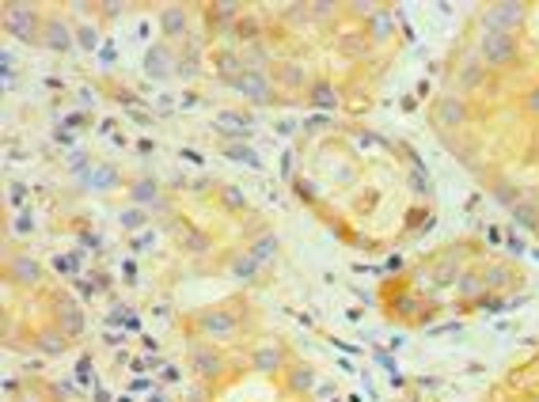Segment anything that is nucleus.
Here are the masks:
<instances>
[{"label":"nucleus","mask_w":539,"mask_h":402,"mask_svg":"<svg viewBox=\"0 0 539 402\" xmlns=\"http://www.w3.org/2000/svg\"><path fill=\"white\" fill-rule=\"evenodd\" d=\"M479 53H482V61H486V65L501 69V65H509L516 58V38L501 35V31H490V35L479 38Z\"/></svg>","instance_id":"obj_1"},{"label":"nucleus","mask_w":539,"mask_h":402,"mask_svg":"<svg viewBox=\"0 0 539 402\" xmlns=\"http://www.w3.org/2000/svg\"><path fill=\"white\" fill-rule=\"evenodd\" d=\"M524 4L521 0H505V4H494L486 16H482V27L486 31H501V35H513L516 27L524 23Z\"/></svg>","instance_id":"obj_2"},{"label":"nucleus","mask_w":539,"mask_h":402,"mask_svg":"<svg viewBox=\"0 0 539 402\" xmlns=\"http://www.w3.org/2000/svg\"><path fill=\"white\" fill-rule=\"evenodd\" d=\"M4 27L12 31L16 38H23V42L38 38V16L31 12V8H23V4H8L4 8Z\"/></svg>","instance_id":"obj_3"},{"label":"nucleus","mask_w":539,"mask_h":402,"mask_svg":"<svg viewBox=\"0 0 539 402\" xmlns=\"http://www.w3.org/2000/svg\"><path fill=\"white\" fill-rule=\"evenodd\" d=\"M433 121L441 129H464L467 126V103H464V99H456V95L437 99V103H433Z\"/></svg>","instance_id":"obj_4"},{"label":"nucleus","mask_w":539,"mask_h":402,"mask_svg":"<svg viewBox=\"0 0 539 402\" xmlns=\"http://www.w3.org/2000/svg\"><path fill=\"white\" fill-rule=\"evenodd\" d=\"M232 87H236L244 99H251V103H270V99H273V87H270V80H266L258 69H247Z\"/></svg>","instance_id":"obj_5"},{"label":"nucleus","mask_w":539,"mask_h":402,"mask_svg":"<svg viewBox=\"0 0 539 402\" xmlns=\"http://www.w3.org/2000/svg\"><path fill=\"white\" fill-rule=\"evenodd\" d=\"M509 217H513L516 228H539V201L535 197H521L509 209Z\"/></svg>","instance_id":"obj_6"},{"label":"nucleus","mask_w":539,"mask_h":402,"mask_svg":"<svg viewBox=\"0 0 539 402\" xmlns=\"http://www.w3.org/2000/svg\"><path fill=\"white\" fill-rule=\"evenodd\" d=\"M42 35H46V38H42V42H46V46H50V50H58V53L72 46V31H69V27H65V23H61V19H50V23H46V27H42Z\"/></svg>","instance_id":"obj_7"},{"label":"nucleus","mask_w":539,"mask_h":402,"mask_svg":"<svg viewBox=\"0 0 539 402\" xmlns=\"http://www.w3.org/2000/svg\"><path fill=\"white\" fill-rule=\"evenodd\" d=\"M307 103L319 107V110H334V107H338V87H334V84H312Z\"/></svg>","instance_id":"obj_8"},{"label":"nucleus","mask_w":539,"mask_h":402,"mask_svg":"<svg viewBox=\"0 0 539 402\" xmlns=\"http://www.w3.org/2000/svg\"><path fill=\"white\" fill-rule=\"evenodd\" d=\"M202 330H209V334H232L236 319L224 315V311H209V315H202Z\"/></svg>","instance_id":"obj_9"},{"label":"nucleus","mask_w":539,"mask_h":402,"mask_svg":"<svg viewBox=\"0 0 539 402\" xmlns=\"http://www.w3.org/2000/svg\"><path fill=\"white\" fill-rule=\"evenodd\" d=\"M391 31H395L391 12H376V16H372V23H369V38H372V42H388Z\"/></svg>","instance_id":"obj_10"},{"label":"nucleus","mask_w":539,"mask_h":402,"mask_svg":"<svg viewBox=\"0 0 539 402\" xmlns=\"http://www.w3.org/2000/svg\"><path fill=\"white\" fill-rule=\"evenodd\" d=\"M42 277V270L31 259H12V281H23V285H35Z\"/></svg>","instance_id":"obj_11"},{"label":"nucleus","mask_w":539,"mask_h":402,"mask_svg":"<svg viewBox=\"0 0 539 402\" xmlns=\"http://www.w3.org/2000/svg\"><path fill=\"white\" fill-rule=\"evenodd\" d=\"M160 23H163V31H168L171 38H179L183 31H186V12H183V8H163Z\"/></svg>","instance_id":"obj_12"},{"label":"nucleus","mask_w":539,"mask_h":402,"mask_svg":"<svg viewBox=\"0 0 539 402\" xmlns=\"http://www.w3.org/2000/svg\"><path fill=\"white\" fill-rule=\"evenodd\" d=\"M194 368H197V372H202V376H221L224 361H221V357H217V353H205V349H197V353H194Z\"/></svg>","instance_id":"obj_13"},{"label":"nucleus","mask_w":539,"mask_h":402,"mask_svg":"<svg viewBox=\"0 0 539 402\" xmlns=\"http://www.w3.org/2000/svg\"><path fill=\"white\" fill-rule=\"evenodd\" d=\"M258 259H255V254H251V251H244V254H239V259L232 262V273L239 277V281H251V277H255L258 273Z\"/></svg>","instance_id":"obj_14"},{"label":"nucleus","mask_w":539,"mask_h":402,"mask_svg":"<svg viewBox=\"0 0 539 402\" xmlns=\"http://www.w3.org/2000/svg\"><path fill=\"white\" fill-rule=\"evenodd\" d=\"M38 349L61 357V353H65V330H42V334H38Z\"/></svg>","instance_id":"obj_15"},{"label":"nucleus","mask_w":539,"mask_h":402,"mask_svg":"<svg viewBox=\"0 0 539 402\" xmlns=\"http://www.w3.org/2000/svg\"><path fill=\"white\" fill-rule=\"evenodd\" d=\"M145 65H148V72H152V76H163V72L171 69V53L163 50V46H152V50H148V58H145Z\"/></svg>","instance_id":"obj_16"},{"label":"nucleus","mask_w":539,"mask_h":402,"mask_svg":"<svg viewBox=\"0 0 539 402\" xmlns=\"http://www.w3.org/2000/svg\"><path fill=\"white\" fill-rule=\"evenodd\" d=\"M278 80L285 87H300V84H307V72H304V65L289 61V65H281V69H278Z\"/></svg>","instance_id":"obj_17"},{"label":"nucleus","mask_w":539,"mask_h":402,"mask_svg":"<svg viewBox=\"0 0 539 402\" xmlns=\"http://www.w3.org/2000/svg\"><path fill=\"white\" fill-rule=\"evenodd\" d=\"M255 368H258V372H278V368H281V353L270 349V345H262V349H255Z\"/></svg>","instance_id":"obj_18"},{"label":"nucleus","mask_w":539,"mask_h":402,"mask_svg":"<svg viewBox=\"0 0 539 402\" xmlns=\"http://www.w3.org/2000/svg\"><path fill=\"white\" fill-rule=\"evenodd\" d=\"M217 65H221V72H224V76H228V80H232V84H236V80H239V76H244V72H247V65H244V61H239V58H236V53H221V58H217Z\"/></svg>","instance_id":"obj_19"},{"label":"nucleus","mask_w":539,"mask_h":402,"mask_svg":"<svg viewBox=\"0 0 539 402\" xmlns=\"http://www.w3.org/2000/svg\"><path fill=\"white\" fill-rule=\"evenodd\" d=\"M114 167H99V171H87V178L84 183L92 186V190H107V186H114Z\"/></svg>","instance_id":"obj_20"},{"label":"nucleus","mask_w":539,"mask_h":402,"mask_svg":"<svg viewBox=\"0 0 539 402\" xmlns=\"http://www.w3.org/2000/svg\"><path fill=\"white\" fill-rule=\"evenodd\" d=\"M494 197H498L501 201V205H516V201H521L524 194H521V190H516V186H509V183H505V178H498V183H494Z\"/></svg>","instance_id":"obj_21"},{"label":"nucleus","mask_w":539,"mask_h":402,"mask_svg":"<svg viewBox=\"0 0 539 402\" xmlns=\"http://www.w3.org/2000/svg\"><path fill=\"white\" fill-rule=\"evenodd\" d=\"M273 251H278V239L273 236H262V239H255V247H251V254H255L258 262H270Z\"/></svg>","instance_id":"obj_22"},{"label":"nucleus","mask_w":539,"mask_h":402,"mask_svg":"<svg viewBox=\"0 0 539 402\" xmlns=\"http://www.w3.org/2000/svg\"><path fill=\"white\" fill-rule=\"evenodd\" d=\"M482 288H486V281H482L479 273H464V277H459V293H464V296H479Z\"/></svg>","instance_id":"obj_23"},{"label":"nucleus","mask_w":539,"mask_h":402,"mask_svg":"<svg viewBox=\"0 0 539 402\" xmlns=\"http://www.w3.org/2000/svg\"><path fill=\"white\" fill-rule=\"evenodd\" d=\"M217 126H228V133L247 137V118H239V114H217Z\"/></svg>","instance_id":"obj_24"},{"label":"nucleus","mask_w":539,"mask_h":402,"mask_svg":"<svg viewBox=\"0 0 539 402\" xmlns=\"http://www.w3.org/2000/svg\"><path fill=\"white\" fill-rule=\"evenodd\" d=\"M482 281H486L490 288H501V285H509V281H513V273L505 270V266H490V270H486V277H482Z\"/></svg>","instance_id":"obj_25"},{"label":"nucleus","mask_w":539,"mask_h":402,"mask_svg":"<svg viewBox=\"0 0 539 402\" xmlns=\"http://www.w3.org/2000/svg\"><path fill=\"white\" fill-rule=\"evenodd\" d=\"M228 160H236V163H247V167H262V160L251 148H239V144H232L228 148Z\"/></svg>","instance_id":"obj_26"},{"label":"nucleus","mask_w":539,"mask_h":402,"mask_svg":"<svg viewBox=\"0 0 539 402\" xmlns=\"http://www.w3.org/2000/svg\"><path fill=\"white\" fill-rule=\"evenodd\" d=\"M134 197L141 201V205H145V201H148V205H156V183H152V178H148V183L141 178V183L134 186Z\"/></svg>","instance_id":"obj_27"},{"label":"nucleus","mask_w":539,"mask_h":402,"mask_svg":"<svg viewBox=\"0 0 539 402\" xmlns=\"http://www.w3.org/2000/svg\"><path fill=\"white\" fill-rule=\"evenodd\" d=\"M61 322H65V334H80V330H84L80 311H72V308H65V311H61Z\"/></svg>","instance_id":"obj_28"},{"label":"nucleus","mask_w":539,"mask_h":402,"mask_svg":"<svg viewBox=\"0 0 539 402\" xmlns=\"http://www.w3.org/2000/svg\"><path fill=\"white\" fill-rule=\"evenodd\" d=\"M312 384H315V379H312L307 368H293V376H289V387H293V391H307Z\"/></svg>","instance_id":"obj_29"},{"label":"nucleus","mask_w":539,"mask_h":402,"mask_svg":"<svg viewBox=\"0 0 539 402\" xmlns=\"http://www.w3.org/2000/svg\"><path fill=\"white\" fill-rule=\"evenodd\" d=\"M505 251H509L513 259H516V254H524V251H528V243H524V236H521L516 228H509V236H505Z\"/></svg>","instance_id":"obj_30"},{"label":"nucleus","mask_w":539,"mask_h":402,"mask_svg":"<svg viewBox=\"0 0 539 402\" xmlns=\"http://www.w3.org/2000/svg\"><path fill=\"white\" fill-rule=\"evenodd\" d=\"M391 308L399 311V315H410V311L418 308V296H410V293H403V296H395L391 300Z\"/></svg>","instance_id":"obj_31"},{"label":"nucleus","mask_w":539,"mask_h":402,"mask_svg":"<svg viewBox=\"0 0 539 402\" xmlns=\"http://www.w3.org/2000/svg\"><path fill=\"white\" fill-rule=\"evenodd\" d=\"M76 42H80L84 50H95V46H99V35H95L92 27H80V31H76Z\"/></svg>","instance_id":"obj_32"},{"label":"nucleus","mask_w":539,"mask_h":402,"mask_svg":"<svg viewBox=\"0 0 539 402\" xmlns=\"http://www.w3.org/2000/svg\"><path fill=\"white\" fill-rule=\"evenodd\" d=\"M145 213H141V209H129V213H122V228H129V232H134V228H141V224H145Z\"/></svg>","instance_id":"obj_33"},{"label":"nucleus","mask_w":539,"mask_h":402,"mask_svg":"<svg viewBox=\"0 0 539 402\" xmlns=\"http://www.w3.org/2000/svg\"><path fill=\"white\" fill-rule=\"evenodd\" d=\"M338 46H342L346 53H361V50H365V35H346Z\"/></svg>","instance_id":"obj_34"},{"label":"nucleus","mask_w":539,"mask_h":402,"mask_svg":"<svg viewBox=\"0 0 539 402\" xmlns=\"http://www.w3.org/2000/svg\"><path fill=\"white\" fill-rule=\"evenodd\" d=\"M213 16H217V19H232V16H239V4H232V0H224V4H213Z\"/></svg>","instance_id":"obj_35"},{"label":"nucleus","mask_w":539,"mask_h":402,"mask_svg":"<svg viewBox=\"0 0 539 402\" xmlns=\"http://www.w3.org/2000/svg\"><path fill=\"white\" fill-rule=\"evenodd\" d=\"M459 80H464L467 87H475V84L482 80V72H479V65H475V61H467V65H464V76H459Z\"/></svg>","instance_id":"obj_36"},{"label":"nucleus","mask_w":539,"mask_h":402,"mask_svg":"<svg viewBox=\"0 0 539 402\" xmlns=\"http://www.w3.org/2000/svg\"><path fill=\"white\" fill-rule=\"evenodd\" d=\"M224 205H228V209H239V205H244V194H239L236 186H228V190H224Z\"/></svg>","instance_id":"obj_37"},{"label":"nucleus","mask_w":539,"mask_h":402,"mask_svg":"<svg viewBox=\"0 0 539 402\" xmlns=\"http://www.w3.org/2000/svg\"><path fill=\"white\" fill-rule=\"evenodd\" d=\"M524 110H528V114H535V118H539V87H532V92H528V99H524Z\"/></svg>","instance_id":"obj_38"},{"label":"nucleus","mask_w":539,"mask_h":402,"mask_svg":"<svg viewBox=\"0 0 539 402\" xmlns=\"http://www.w3.org/2000/svg\"><path fill=\"white\" fill-rule=\"evenodd\" d=\"M307 8H312V16H319V19L334 16V4H327V0H319V4H307Z\"/></svg>","instance_id":"obj_39"},{"label":"nucleus","mask_w":539,"mask_h":402,"mask_svg":"<svg viewBox=\"0 0 539 402\" xmlns=\"http://www.w3.org/2000/svg\"><path fill=\"white\" fill-rule=\"evenodd\" d=\"M76 376H80V384H92V361H80V368H76Z\"/></svg>","instance_id":"obj_40"},{"label":"nucleus","mask_w":539,"mask_h":402,"mask_svg":"<svg viewBox=\"0 0 539 402\" xmlns=\"http://www.w3.org/2000/svg\"><path fill=\"white\" fill-rule=\"evenodd\" d=\"M16 228H19V232H31V228H35V224H31V213L19 217V220H16Z\"/></svg>","instance_id":"obj_41"},{"label":"nucleus","mask_w":539,"mask_h":402,"mask_svg":"<svg viewBox=\"0 0 539 402\" xmlns=\"http://www.w3.org/2000/svg\"><path fill=\"white\" fill-rule=\"evenodd\" d=\"M528 402H539V395H532V398H528Z\"/></svg>","instance_id":"obj_42"},{"label":"nucleus","mask_w":539,"mask_h":402,"mask_svg":"<svg viewBox=\"0 0 539 402\" xmlns=\"http://www.w3.org/2000/svg\"><path fill=\"white\" fill-rule=\"evenodd\" d=\"M19 402H35V398H19Z\"/></svg>","instance_id":"obj_43"}]
</instances>
